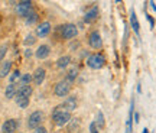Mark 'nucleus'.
I'll return each mask as SVG.
<instances>
[{
  "label": "nucleus",
  "instance_id": "26",
  "mask_svg": "<svg viewBox=\"0 0 156 133\" xmlns=\"http://www.w3.org/2000/svg\"><path fill=\"white\" fill-rule=\"evenodd\" d=\"M6 52H7V45H2V46H0V61L5 58Z\"/></svg>",
  "mask_w": 156,
  "mask_h": 133
},
{
  "label": "nucleus",
  "instance_id": "27",
  "mask_svg": "<svg viewBox=\"0 0 156 133\" xmlns=\"http://www.w3.org/2000/svg\"><path fill=\"white\" fill-rule=\"evenodd\" d=\"M90 133H98V129L95 126V122H93L90 124Z\"/></svg>",
  "mask_w": 156,
  "mask_h": 133
},
{
  "label": "nucleus",
  "instance_id": "5",
  "mask_svg": "<svg viewBox=\"0 0 156 133\" xmlns=\"http://www.w3.org/2000/svg\"><path fill=\"white\" fill-rule=\"evenodd\" d=\"M16 12H17V15L26 17L29 13L32 12V2H29V0L19 2V3H17V6H16Z\"/></svg>",
  "mask_w": 156,
  "mask_h": 133
},
{
  "label": "nucleus",
  "instance_id": "7",
  "mask_svg": "<svg viewBox=\"0 0 156 133\" xmlns=\"http://www.w3.org/2000/svg\"><path fill=\"white\" fill-rule=\"evenodd\" d=\"M88 44H90V46H91V48H94V49H100L101 46H103V39H101L100 33L97 32V31H94V32L90 33Z\"/></svg>",
  "mask_w": 156,
  "mask_h": 133
},
{
  "label": "nucleus",
  "instance_id": "17",
  "mask_svg": "<svg viewBox=\"0 0 156 133\" xmlns=\"http://www.w3.org/2000/svg\"><path fill=\"white\" fill-rule=\"evenodd\" d=\"M10 68H12V62L10 61H5L0 66V78H5L9 72H10Z\"/></svg>",
  "mask_w": 156,
  "mask_h": 133
},
{
  "label": "nucleus",
  "instance_id": "25",
  "mask_svg": "<svg viewBox=\"0 0 156 133\" xmlns=\"http://www.w3.org/2000/svg\"><path fill=\"white\" fill-rule=\"evenodd\" d=\"M35 42H36V38H35L34 35H28L26 39H25V44L26 45H34Z\"/></svg>",
  "mask_w": 156,
  "mask_h": 133
},
{
  "label": "nucleus",
  "instance_id": "16",
  "mask_svg": "<svg viewBox=\"0 0 156 133\" xmlns=\"http://www.w3.org/2000/svg\"><path fill=\"white\" fill-rule=\"evenodd\" d=\"M77 75H78V68H77V66H73L71 70H68V71H67L65 81H67V83H73L74 80L77 78Z\"/></svg>",
  "mask_w": 156,
  "mask_h": 133
},
{
  "label": "nucleus",
  "instance_id": "20",
  "mask_svg": "<svg viewBox=\"0 0 156 133\" xmlns=\"http://www.w3.org/2000/svg\"><path fill=\"white\" fill-rule=\"evenodd\" d=\"M32 78H34V75H32V74H23L22 78H20V81H19V85H20V87L29 85V83L32 81Z\"/></svg>",
  "mask_w": 156,
  "mask_h": 133
},
{
  "label": "nucleus",
  "instance_id": "28",
  "mask_svg": "<svg viewBox=\"0 0 156 133\" xmlns=\"http://www.w3.org/2000/svg\"><path fill=\"white\" fill-rule=\"evenodd\" d=\"M146 19H147L149 23H151V28H153V26H155V19H153L151 15H146Z\"/></svg>",
  "mask_w": 156,
  "mask_h": 133
},
{
  "label": "nucleus",
  "instance_id": "1",
  "mask_svg": "<svg viewBox=\"0 0 156 133\" xmlns=\"http://www.w3.org/2000/svg\"><path fill=\"white\" fill-rule=\"evenodd\" d=\"M52 120L56 126H65L71 122V113L65 110L62 106H56L52 111Z\"/></svg>",
  "mask_w": 156,
  "mask_h": 133
},
{
  "label": "nucleus",
  "instance_id": "24",
  "mask_svg": "<svg viewBox=\"0 0 156 133\" xmlns=\"http://www.w3.org/2000/svg\"><path fill=\"white\" fill-rule=\"evenodd\" d=\"M16 103L20 109H26L29 106V99H16Z\"/></svg>",
  "mask_w": 156,
  "mask_h": 133
},
{
  "label": "nucleus",
  "instance_id": "21",
  "mask_svg": "<svg viewBox=\"0 0 156 133\" xmlns=\"http://www.w3.org/2000/svg\"><path fill=\"white\" fill-rule=\"evenodd\" d=\"M95 126L98 129H103L104 126H106V123H104V114L101 113V111H98L97 113V120H95Z\"/></svg>",
  "mask_w": 156,
  "mask_h": 133
},
{
  "label": "nucleus",
  "instance_id": "23",
  "mask_svg": "<svg viewBox=\"0 0 156 133\" xmlns=\"http://www.w3.org/2000/svg\"><path fill=\"white\" fill-rule=\"evenodd\" d=\"M20 78H22V75H20V71H13V74L10 75V84H16L20 81Z\"/></svg>",
  "mask_w": 156,
  "mask_h": 133
},
{
  "label": "nucleus",
  "instance_id": "9",
  "mask_svg": "<svg viewBox=\"0 0 156 133\" xmlns=\"http://www.w3.org/2000/svg\"><path fill=\"white\" fill-rule=\"evenodd\" d=\"M49 32H51V23L49 22L41 23L38 28H36V35H38L39 38H45V36H48Z\"/></svg>",
  "mask_w": 156,
  "mask_h": 133
},
{
  "label": "nucleus",
  "instance_id": "11",
  "mask_svg": "<svg viewBox=\"0 0 156 133\" xmlns=\"http://www.w3.org/2000/svg\"><path fill=\"white\" fill-rule=\"evenodd\" d=\"M34 93V88L30 85H25V87H19L17 90V94H16V99H29L30 95Z\"/></svg>",
  "mask_w": 156,
  "mask_h": 133
},
{
  "label": "nucleus",
  "instance_id": "15",
  "mask_svg": "<svg viewBox=\"0 0 156 133\" xmlns=\"http://www.w3.org/2000/svg\"><path fill=\"white\" fill-rule=\"evenodd\" d=\"M130 25H132V29L134 31V33L139 35L140 33V26H139V20H137V17H136L134 10L130 12Z\"/></svg>",
  "mask_w": 156,
  "mask_h": 133
},
{
  "label": "nucleus",
  "instance_id": "30",
  "mask_svg": "<svg viewBox=\"0 0 156 133\" xmlns=\"http://www.w3.org/2000/svg\"><path fill=\"white\" fill-rule=\"evenodd\" d=\"M133 119H134V122H136V123H139V119H140L139 113H134V114H133Z\"/></svg>",
  "mask_w": 156,
  "mask_h": 133
},
{
  "label": "nucleus",
  "instance_id": "33",
  "mask_svg": "<svg viewBox=\"0 0 156 133\" xmlns=\"http://www.w3.org/2000/svg\"><path fill=\"white\" fill-rule=\"evenodd\" d=\"M142 133H149V130H147V129H143V132Z\"/></svg>",
  "mask_w": 156,
  "mask_h": 133
},
{
  "label": "nucleus",
  "instance_id": "6",
  "mask_svg": "<svg viewBox=\"0 0 156 133\" xmlns=\"http://www.w3.org/2000/svg\"><path fill=\"white\" fill-rule=\"evenodd\" d=\"M69 90H71L69 83H67V81H61V83H58L55 85L54 93H55V95H58V97H65V95L69 93Z\"/></svg>",
  "mask_w": 156,
  "mask_h": 133
},
{
  "label": "nucleus",
  "instance_id": "10",
  "mask_svg": "<svg viewBox=\"0 0 156 133\" xmlns=\"http://www.w3.org/2000/svg\"><path fill=\"white\" fill-rule=\"evenodd\" d=\"M97 17H98V7L94 6V7H91V9L85 13L84 20H85V23H93L94 20H97Z\"/></svg>",
  "mask_w": 156,
  "mask_h": 133
},
{
  "label": "nucleus",
  "instance_id": "29",
  "mask_svg": "<svg viewBox=\"0 0 156 133\" xmlns=\"http://www.w3.org/2000/svg\"><path fill=\"white\" fill-rule=\"evenodd\" d=\"M35 133H48V132H46V129L44 126H39L38 129H35Z\"/></svg>",
  "mask_w": 156,
  "mask_h": 133
},
{
  "label": "nucleus",
  "instance_id": "13",
  "mask_svg": "<svg viewBox=\"0 0 156 133\" xmlns=\"http://www.w3.org/2000/svg\"><path fill=\"white\" fill-rule=\"evenodd\" d=\"M45 74H46V71H45L44 68H36V70H35V72H34V81H35V84L41 85V84L44 83Z\"/></svg>",
  "mask_w": 156,
  "mask_h": 133
},
{
  "label": "nucleus",
  "instance_id": "14",
  "mask_svg": "<svg viewBox=\"0 0 156 133\" xmlns=\"http://www.w3.org/2000/svg\"><path fill=\"white\" fill-rule=\"evenodd\" d=\"M51 54V48L48 45H41L36 51V56H38L39 59H45V58H48V55Z\"/></svg>",
  "mask_w": 156,
  "mask_h": 133
},
{
  "label": "nucleus",
  "instance_id": "12",
  "mask_svg": "<svg viewBox=\"0 0 156 133\" xmlns=\"http://www.w3.org/2000/svg\"><path fill=\"white\" fill-rule=\"evenodd\" d=\"M77 106H78L77 97H68V99L65 100V103L62 104V107H64L67 111H69V113H71L73 110H75V109H77Z\"/></svg>",
  "mask_w": 156,
  "mask_h": 133
},
{
  "label": "nucleus",
  "instance_id": "4",
  "mask_svg": "<svg viewBox=\"0 0 156 133\" xmlns=\"http://www.w3.org/2000/svg\"><path fill=\"white\" fill-rule=\"evenodd\" d=\"M78 35V28L73 23H67L61 26V36L64 39H73Z\"/></svg>",
  "mask_w": 156,
  "mask_h": 133
},
{
  "label": "nucleus",
  "instance_id": "18",
  "mask_svg": "<svg viewBox=\"0 0 156 133\" xmlns=\"http://www.w3.org/2000/svg\"><path fill=\"white\" fill-rule=\"evenodd\" d=\"M69 64H71V56L69 55H64L56 61V66L58 68H67Z\"/></svg>",
  "mask_w": 156,
  "mask_h": 133
},
{
  "label": "nucleus",
  "instance_id": "22",
  "mask_svg": "<svg viewBox=\"0 0 156 133\" xmlns=\"http://www.w3.org/2000/svg\"><path fill=\"white\" fill-rule=\"evenodd\" d=\"M36 20H38V15H36L35 12H30L28 16H26V23H28V25H35Z\"/></svg>",
  "mask_w": 156,
  "mask_h": 133
},
{
  "label": "nucleus",
  "instance_id": "31",
  "mask_svg": "<svg viewBox=\"0 0 156 133\" xmlns=\"http://www.w3.org/2000/svg\"><path fill=\"white\" fill-rule=\"evenodd\" d=\"M25 55H26V58H30V55H32V51H30V49H26Z\"/></svg>",
  "mask_w": 156,
  "mask_h": 133
},
{
  "label": "nucleus",
  "instance_id": "32",
  "mask_svg": "<svg viewBox=\"0 0 156 133\" xmlns=\"http://www.w3.org/2000/svg\"><path fill=\"white\" fill-rule=\"evenodd\" d=\"M151 6H152V9H153V10H156V5H155V2H151Z\"/></svg>",
  "mask_w": 156,
  "mask_h": 133
},
{
  "label": "nucleus",
  "instance_id": "3",
  "mask_svg": "<svg viewBox=\"0 0 156 133\" xmlns=\"http://www.w3.org/2000/svg\"><path fill=\"white\" fill-rule=\"evenodd\" d=\"M45 120V114L42 111H34L30 116H29V120H28V126L30 129H38L42 122Z\"/></svg>",
  "mask_w": 156,
  "mask_h": 133
},
{
  "label": "nucleus",
  "instance_id": "2",
  "mask_svg": "<svg viewBox=\"0 0 156 133\" xmlns=\"http://www.w3.org/2000/svg\"><path fill=\"white\" fill-rule=\"evenodd\" d=\"M104 64H106V56L103 54H94L87 58V65L93 70H100L104 66Z\"/></svg>",
  "mask_w": 156,
  "mask_h": 133
},
{
  "label": "nucleus",
  "instance_id": "19",
  "mask_svg": "<svg viewBox=\"0 0 156 133\" xmlns=\"http://www.w3.org/2000/svg\"><path fill=\"white\" fill-rule=\"evenodd\" d=\"M16 94H17L16 84H9V85H7V88H6V91H5L6 99H13Z\"/></svg>",
  "mask_w": 156,
  "mask_h": 133
},
{
  "label": "nucleus",
  "instance_id": "8",
  "mask_svg": "<svg viewBox=\"0 0 156 133\" xmlns=\"http://www.w3.org/2000/svg\"><path fill=\"white\" fill-rule=\"evenodd\" d=\"M17 126H19V123H17L16 119H9V120H6V122L3 123L2 132L3 133H15L17 130Z\"/></svg>",
  "mask_w": 156,
  "mask_h": 133
}]
</instances>
